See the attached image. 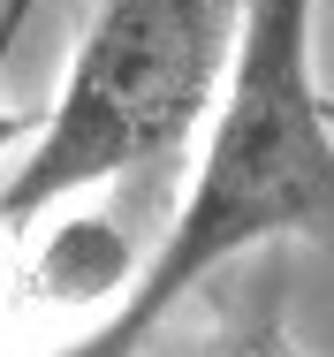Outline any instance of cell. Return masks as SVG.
Here are the masks:
<instances>
[{
  "label": "cell",
  "instance_id": "1",
  "mask_svg": "<svg viewBox=\"0 0 334 357\" xmlns=\"http://www.w3.org/2000/svg\"><path fill=\"white\" fill-rule=\"evenodd\" d=\"M312 31L319 0H236V46L190 190L114 312L61 357H137L160 319L228 259L281 236H334V107L319 91Z\"/></svg>",
  "mask_w": 334,
  "mask_h": 357
},
{
  "label": "cell",
  "instance_id": "2",
  "mask_svg": "<svg viewBox=\"0 0 334 357\" xmlns=\"http://www.w3.org/2000/svg\"><path fill=\"white\" fill-rule=\"evenodd\" d=\"M228 46V0H99L46 122H31L15 175L0 183V243L144 160H175L213 114Z\"/></svg>",
  "mask_w": 334,
  "mask_h": 357
},
{
  "label": "cell",
  "instance_id": "3",
  "mask_svg": "<svg viewBox=\"0 0 334 357\" xmlns=\"http://www.w3.org/2000/svg\"><path fill=\"white\" fill-rule=\"evenodd\" d=\"M8 31H15V15H8V23H0V54H8ZM31 137V114H23V107H8V99H0V152H15V144Z\"/></svg>",
  "mask_w": 334,
  "mask_h": 357
},
{
  "label": "cell",
  "instance_id": "4",
  "mask_svg": "<svg viewBox=\"0 0 334 357\" xmlns=\"http://www.w3.org/2000/svg\"><path fill=\"white\" fill-rule=\"evenodd\" d=\"M220 357H304L289 335H259V342H236V350H220Z\"/></svg>",
  "mask_w": 334,
  "mask_h": 357
}]
</instances>
